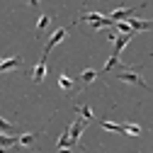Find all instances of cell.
Listing matches in <instances>:
<instances>
[{"label":"cell","instance_id":"cell-1","mask_svg":"<svg viewBox=\"0 0 153 153\" xmlns=\"http://www.w3.org/2000/svg\"><path fill=\"white\" fill-rule=\"evenodd\" d=\"M117 78H119V80H124V83H131V85H139V88H146V90H148L146 80L139 75V71H136V68H126V66H124V71H119V73H117Z\"/></svg>","mask_w":153,"mask_h":153},{"label":"cell","instance_id":"cell-2","mask_svg":"<svg viewBox=\"0 0 153 153\" xmlns=\"http://www.w3.org/2000/svg\"><path fill=\"white\" fill-rule=\"evenodd\" d=\"M85 119L83 117H78V119H73V124L68 126V136H71V146H75L80 141V134H83V129H85Z\"/></svg>","mask_w":153,"mask_h":153},{"label":"cell","instance_id":"cell-3","mask_svg":"<svg viewBox=\"0 0 153 153\" xmlns=\"http://www.w3.org/2000/svg\"><path fill=\"white\" fill-rule=\"evenodd\" d=\"M66 34H68V27H59V29H56V32L49 36V42H46V49H44V53L49 56V51H51L56 44H61V42L66 39Z\"/></svg>","mask_w":153,"mask_h":153},{"label":"cell","instance_id":"cell-4","mask_svg":"<svg viewBox=\"0 0 153 153\" xmlns=\"http://www.w3.org/2000/svg\"><path fill=\"white\" fill-rule=\"evenodd\" d=\"M143 5H139V7H119V10H114L112 15H109V20L112 22H124V20H129V17L136 12V10H141Z\"/></svg>","mask_w":153,"mask_h":153},{"label":"cell","instance_id":"cell-5","mask_svg":"<svg viewBox=\"0 0 153 153\" xmlns=\"http://www.w3.org/2000/svg\"><path fill=\"white\" fill-rule=\"evenodd\" d=\"M44 75H46V53L42 56V61L34 66V71H32V80H34V83H42Z\"/></svg>","mask_w":153,"mask_h":153},{"label":"cell","instance_id":"cell-6","mask_svg":"<svg viewBox=\"0 0 153 153\" xmlns=\"http://www.w3.org/2000/svg\"><path fill=\"white\" fill-rule=\"evenodd\" d=\"M20 66H22V59H20V56L0 59V73H5V71H12V68H20Z\"/></svg>","mask_w":153,"mask_h":153},{"label":"cell","instance_id":"cell-7","mask_svg":"<svg viewBox=\"0 0 153 153\" xmlns=\"http://www.w3.org/2000/svg\"><path fill=\"white\" fill-rule=\"evenodd\" d=\"M131 36H134V32L131 34H117V39H114V56H119L124 51V46L131 42Z\"/></svg>","mask_w":153,"mask_h":153},{"label":"cell","instance_id":"cell-8","mask_svg":"<svg viewBox=\"0 0 153 153\" xmlns=\"http://www.w3.org/2000/svg\"><path fill=\"white\" fill-rule=\"evenodd\" d=\"M131 32H141V29H153V22H146V20H134V17H129V20H124Z\"/></svg>","mask_w":153,"mask_h":153},{"label":"cell","instance_id":"cell-9","mask_svg":"<svg viewBox=\"0 0 153 153\" xmlns=\"http://www.w3.org/2000/svg\"><path fill=\"white\" fill-rule=\"evenodd\" d=\"M39 134H42V131H34V134H22V136L17 139V143H20V146H32L36 139H39Z\"/></svg>","mask_w":153,"mask_h":153},{"label":"cell","instance_id":"cell-10","mask_svg":"<svg viewBox=\"0 0 153 153\" xmlns=\"http://www.w3.org/2000/svg\"><path fill=\"white\" fill-rule=\"evenodd\" d=\"M100 126H102L105 131H117V134H124V124H114V122L102 119V122H100Z\"/></svg>","mask_w":153,"mask_h":153},{"label":"cell","instance_id":"cell-11","mask_svg":"<svg viewBox=\"0 0 153 153\" xmlns=\"http://www.w3.org/2000/svg\"><path fill=\"white\" fill-rule=\"evenodd\" d=\"M75 112H78V117H83L85 122L92 119V109H90L88 105H75Z\"/></svg>","mask_w":153,"mask_h":153},{"label":"cell","instance_id":"cell-12","mask_svg":"<svg viewBox=\"0 0 153 153\" xmlns=\"http://www.w3.org/2000/svg\"><path fill=\"white\" fill-rule=\"evenodd\" d=\"M95 78H97V71H92V68H85V71L80 73V80H83L85 85H90Z\"/></svg>","mask_w":153,"mask_h":153},{"label":"cell","instance_id":"cell-13","mask_svg":"<svg viewBox=\"0 0 153 153\" xmlns=\"http://www.w3.org/2000/svg\"><path fill=\"white\" fill-rule=\"evenodd\" d=\"M49 22H51V17H49V15H42L39 20H36V34H42V32L49 27Z\"/></svg>","mask_w":153,"mask_h":153},{"label":"cell","instance_id":"cell-14","mask_svg":"<svg viewBox=\"0 0 153 153\" xmlns=\"http://www.w3.org/2000/svg\"><path fill=\"white\" fill-rule=\"evenodd\" d=\"M15 143H17V139H15V136L0 134V148H10V146H15Z\"/></svg>","mask_w":153,"mask_h":153},{"label":"cell","instance_id":"cell-15","mask_svg":"<svg viewBox=\"0 0 153 153\" xmlns=\"http://www.w3.org/2000/svg\"><path fill=\"white\" fill-rule=\"evenodd\" d=\"M100 17H105V15H100V12H83L80 20H83V22H97Z\"/></svg>","mask_w":153,"mask_h":153},{"label":"cell","instance_id":"cell-16","mask_svg":"<svg viewBox=\"0 0 153 153\" xmlns=\"http://www.w3.org/2000/svg\"><path fill=\"white\" fill-rule=\"evenodd\" d=\"M124 134H131V136H139V134H141V126H139V124H124Z\"/></svg>","mask_w":153,"mask_h":153},{"label":"cell","instance_id":"cell-17","mask_svg":"<svg viewBox=\"0 0 153 153\" xmlns=\"http://www.w3.org/2000/svg\"><path fill=\"white\" fill-rule=\"evenodd\" d=\"M15 131V126L7 122V119H3V117H0V134H12Z\"/></svg>","mask_w":153,"mask_h":153},{"label":"cell","instance_id":"cell-18","mask_svg":"<svg viewBox=\"0 0 153 153\" xmlns=\"http://www.w3.org/2000/svg\"><path fill=\"white\" fill-rule=\"evenodd\" d=\"M59 85H61L63 90H73V80L68 78V75H59Z\"/></svg>","mask_w":153,"mask_h":153},{"label":"cell","instance_id":"cell-19","mask_svg":"<svg viewBox=\"0 0 153 153\" xmlns=\"http://www.w3.org/2000/svg\"><path fill=\"white\" fill-rule=\"evenodd\" d=\"M68 146H71V136H68V129H66L59 139V148H68Z\"/></svg>","mask_w":153,"mask_h":153},{"label":"cell","instance_id":"cell-20","mask_svg":"<svg viewBox=\"0 0 153 153\" xmlns=\"http://www.w3.org/2000/svg\"><path fill=\"white\" fill-rule=\"evenodd\" d=\"M114 66H119V56H114V53H112V56H109V61L105 63V68H102V71H112Z\"/></svg>","mask_w":153,"mask_h":153},{"label":"cell","instance_id":"cell-21","mask_svg":"<svg viewBox=\"0 0 153 153\" xmlns=\"http://www.w3.org/2000/svg\"><path fill=\"white\" fill-rule=\"evenodd\" d=\"M59 153H71V151L68 148H59Z\"/></svg>","mask_w":153,"mask_h":153},{"label":"cell","instance_id":"cell-22","mask_svg":"<svg viewBox=\"0 0 153 153\" xmlns=\"http://www.w3.org/2000/svg\"><path fill=\"white\" fill-rule=\"evenodd\" d=\"M0 153H7V148H0Z\"/></svg>","mask_w":153,"mask_h":153},{"label":"cell","instance_id":"cell-23","mask_svg":"<svg viewBox=\"0 0 153 153\" xmlns=\"http://www.w3.org/2000/svg\"><path fill=\"white\" fill-rule=\"evenodd\" d=\"M78 153H83V151H78Z\"/></svg>","mask_w":153,"mask_h":153}]
</instances>
